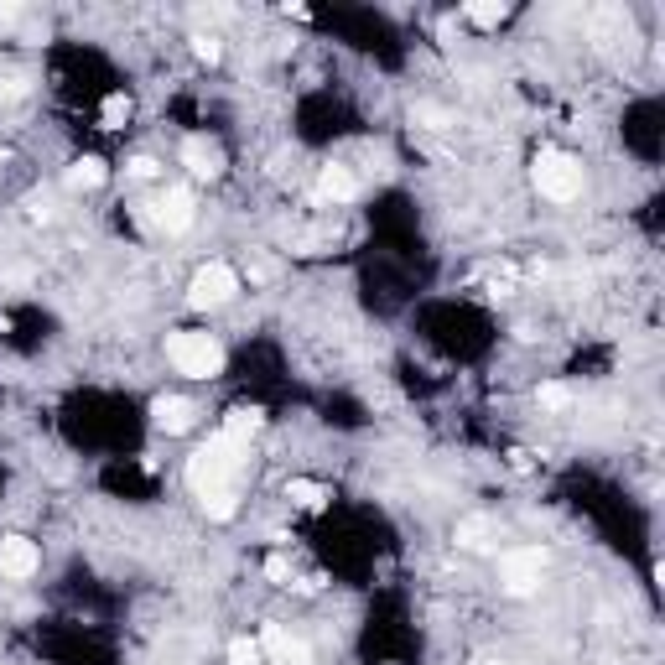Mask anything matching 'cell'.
I'll return each instance as SVG.
<instances>
[{
  "label": "cell",
  "instance_id": "obj_17",
  "mask_svg": "<svg viewBox=\"0 0 665 665\" xmlns=\"http://www.w3.org/2000/svg\"><path fill=\"white\" fill-rule=\"evenodd\" d=\"M229 665H265V650H260V640H229Z\"/></svg>",
  "mask_w": 665,
  "mask_h": 665
},
{
  "label": "cell",
  "instance_id": "obj_4",
  "mask_svg": "<svg viewBox=\"0 0 665 665\" xmlns=\"http://www.w3.org/2000/svg\"><path fill=\"white\" fill-rule=\"evenodd\" d=\"M234 297H239V271H234V265H224V260L198 265V276L188 281V302H193V307H203V312L229 307Z\"/></svg>",
  "mask_w": 665,
  "mask_h": 665
},
{
  "label": "cell",
  "instance_id": "obj_13",
  "mask_svg": "<svg viewBox=\"0 0 665 665\" xmlns=\"http://www.w3.org/2000/svg\"><path fill=\"white\" fill-rule=\"evenodd\" d=\"M260 421H265V411H260V406H234V411L224 416V427H219V432H229V437H245V442H250V437L260 432Z\"/></svg>",
  "mask_w": 665,
  "mask_h": 665
},
{
  "label": "cell",
  "instance_id": "obj_6",
  "mask_svg": "<svg viewBox=\"0 0 665 665\" xmlns=\"http://www.w3.org/2000/svg\"><path fill=\"white\" fill-rule=\"evenodd\" d=\"M141 208H146L141 219H151L162 234H188L193 219H198V198H193V188H182V182H177V188H167L156 203H141Z\"/></svg>",
  "mask_w": 665,
  "mask_h": 665
},
{
  "label": "cell",
  "instance_id": "obj_19",
  "mask_svg": "<svg viewBox=\"0 0 665 665\" xmlns=\"http://www.w3.org/2000/svg\"><path fill=\"white\" fill-rule=\"evenodd\" d=\"M193 58H198V63H219V58H224V42H219L214 32H198V37H193Z\"/></svg>",
  "mask_w": 665,
  "mask_h": 665
},
{
  "label": "cell",
  "instance_id": "obj_21",
  "mask_svg": "<svg viewBox=\"0 0 665 665\" xmlns=\"http://www.w3.org/2000/svg\"><path fill=\"white\" fill-rule=\"evenodd\" d=\"M416 120H427V130H442L447 125V110H437V104H416Z\"/></svg>",
  "mask_w": 665,
  "mask_h": 665
},
{
  "label": "cell",
  "instance_id": "obj_15",
  "mask_svg": "<svg viewBox=\"0 0 665 665\" xmlns=\"http://www.w3.org/2000/svg\"><path fill=\"white\" fill-rule=\"evenodd\" d=\"M99 120L110 125V130H120L125 120H130V94L125 89H115V94H104V104H99Z\"/></svg>",
  "mask_w": 665,
  "mask_h": 665
},
{
  "label": "cell",
  "instance_id": "obj_2",
  "mask_svg": "<svg viewBox=\"0 0 665 665\" xmlns=\"http://www.w3.org/2000/svg\"><path fill=\"white\" fill-rule=\"evenodd\" d=\"M167 359L177 375H188V380H214L219 369H224V343L214 333H172L167 338Z\"/></svg>",
  "mask_w": 665,
  "mask_h": 665
},
{
  "label": "cell",
  "instance_id": "obj_9",
  "mask_svg": "<svg viewBox=\"0 0 665 665\" xmlns=\"http://www.w3.org/2000/svg\"><path fill=\"white\" fill-rule=\"evenodd\" d=\"M37 567H42L37 541H26V536H6V541H0V577L21 582V577H32Z\"/></svg>",
  "mask_w": 665,
  "mask_h": 665
},
{
  "label": "cell",
  "instance_id": "obj_16",
  "mask_svg": "<svg viewBox=\"0 0 665 665\" xmlns=\"http://www.w3.org/2000/svg\"><path fill=\"white\" fill-rule=\"evenodd\" d=\"M489 536H494L489 520H478V515L458 525V546H463V551H484V546H489Z\"/></svg>",
  "mask_w": 665,
  "mask_h": 665
},
{
  "label": "cell",
  "instance_id": "obj_1",
  "mask_svg": "<svg viewBox=\"0 0 665 665\" xmlns=\"http://www.w3.org/2000/svg\"><path fill=\"white\" fill-rule=\"evenodd\" d=\"M245 473H250V442L245 437H229V432H214L188 458V489L203 504L208 520H234Z\"/></svg>",
  "mask_w": 665,
  "mask_h": 665
},
{
  "label": "cell",
  "instance_id": "obj_18",
  "mask_svg": "<svg viewBox=\"0 0 665 665\" xmlns=\"http://www.w3.org/2000/svg\"><path fill=\"white\" fill-rule=\"evenodd\" d=\"M286 499H297V504H307V510H317L328 494L317 489V484H307V478H291V484H286Z\"/></svg>",
  "mask_w": 665,
  "mask_h": 665
},
{
  "label": "cell",
  "instance_id": "obj_22",
  "mask_svg": "<svg viewBox=\"0 0 665 665\" xmlns=\"http://www.w3.org/2000/svg\"><path fill=\"white\" fill-rule=\"evenodd\" d=\"M156 172H162V162H156V156H136V162H130V177H156Z\"/></svg>",
  "mask_w": 665,
  "mask_h": 665
},
{
  "label": "cell",
  "instance_id": "obj_12",
  "mask_svg": "<svg viewBox=\"0 0 665 665\" xmlns=\"http://www.w3.org/2000/svg\"><path fill=\"white\" fill-rule=\"evenodd\" d=\"M104 177H110V167H104L99 156H78V162L68 167V188L73 193H94V188H104Z\"/></svg>",
  "mask_w": 665,
  "mask_h": 665
},
{
  "label": "cell",
  "instance_id": "obj_5",
  "mask_svg": "<svg viewBox=\"0 0 665 665\" xmlns=\"http://www.w3.org/2000/svg\"><path fill=\"white\" fill-rule=\"evenodd\" d=\"M541 572H546V551L541 546H525V551H504L499 556V588L510 598H530L541 588Z\"/></svg>",
  "mask_w": 665,
  "mask_h": 665
},
{
  "label": "cell",
  "instance_id": "obj_10",
  "mask_svg": "<svg viewBox=\"0 0 665 665\" xmlns=\"http://www.w3.org/2000/svg\"><path fill=\"white\" fill-rule=\"evenodd\" d=\"M182 167H188L198 182H214V177H224V151L208 136H188L182 141Z\"/></svg>",
  "mask_w": 665,
  "mask_h": 665
},
{
  "label": "cell",
  "instance_id": "obj_3",
  "mask_svg": "<svg viewBox=\"0 0 665 665\" xmlns=\"http://www.w3.org/2000/svg\"><path fill=\"white\" fill-rule=\"evenodd\" d=\"M530 182H536V193L551 203H577L582 198V162L567 151H541L536 167H530Z\"/></svg>",
  "mask_w": 665,
  "mask_h": 665
},
{
  "label": "cell",
  "instance_id": "obj_23",
  "mask_svg": "<svg viewBox=\"0 0 665 665\" xmlns=\"http://www.w3.org/2000/svg\"><path fill=\"white\" fill-rule=\"evenodd\" d=\"M541 406H567V390L562 385H546L541 390Z\"/></svg>",
  "mask_w": 665,
  "mask_h": 665
},
{
  "label": "cell",
  "instance_id": "obj_20",
  "mask_svg": "<svg viewBox=\"0 0 665 665\" xmlns=\"http://www.w3.org/2000/svg\"><path fill=\"white\" fill-rule=\"evenodd\" d=\"M265 577H271L276 588H291V556L286 551H271V556H265Z\"/></svg>",
  "mask_w": 665,
  "mask_h": 665
},
{
  "label": "cell",
  "instance_id": "obj_7",
  "mask_svg": "<svg viewBox=\"0 0 665 665\" xmlns=\"http://www.w3.org/2000/svg\"><path fill=\"white\" fill-rule=\"evenodd\" d=\"M260 650L271 665H312V645L302 634H291L286 624H265L260 629Z\"/></svg>",
  "mask_w": 665,
  "mask_h": 665
},
{
  "label": "cell",
  "instance_id": "obj_8",
  "mask_svg": "<svg viewBox=\"0 0 665 665\" xmlns=\"http://www.w3.org/2000/svg\"><path fill=\"white\" fill-rule=\"evenodd\" d=\"M151 421H156V432L182 437V432H193L198 406H193V401H182V395H156V401H151Z\"/></svg>",
  "mask_w": 665,
  "mask_h": 665
},
{
  "label": "cell",
  "instance_id": "obj_11",
  "mask_svg": "<svg viewBox=\"0 0 665 665\" xmlns=\"http://www.w3.org/2000/svg\"><path fill=\"white\" fill-rule=\"evenodd\" d=\"M312 193H317V203H354V198H359V177H354L349 167L328 162L323 172H317Z\"/></svg>",
  "mask_w": 665,
  "mask_h": 665
},
{
  "label": "cell",
  "instance_id": "obj_14",
  "mask_svg": "<svg viewBox=\"0 0 665 665\" xmlns=\"http://www.w3.org/2000/svg\"><path fill=\"white\" fill-rule=\"evenodd\" d=\"M463 16L473 26H504V21L515 16V6H504V0H478V6H463Z\"/></svg>",
  "mask_w": 665,
  "mask_h": 665
}]
</instances>
